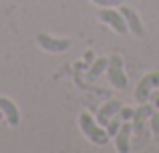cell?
Instances as JSON below:
<instances>
[{"instance_id": "15", "label": "cell", "mask_w": 159, "mask_h": 153, "mask_svg": "<svg viewBox=\"0 0 159 153\" xmlns=\"http://www.w3.org/2000/svg\"><path fill=\"white\" fill-rule=\"evenodd\" d=\"M95 4H99V6H117V4H121L123 0H93Z\"/></svg>"}, {"instance_id": "4", "label": "cell", "mask_w": 159, "mask_h": 153, "mask_svg": "<svg viewBox=\"0 0 159 153\" xmlns=\"http://www.w3.org/2000/svg\"><path fill=\"white\" fill-rule=\"evenodd\" d=\"M99 18L103 20V22H107L109 26H113L115 28V32H119V34H125L127 32V20H125V16L121 14V12H115V10H111V6H105L101 12H99Z\"/></svg>"}, {"instance_id": "16", "label": "cell", "mask_w": 159, "mask_h": 153, "mask_svg": "<svg viewBox=\"0 0 159 153\" xmlns=\"http://www.w3.org/2000/svg\"><path fill=\"white\" fill-rule=\"evenodd\" d=\"M2 117H4V113H2V111H0V121H2Z\"/></svg>"}, {"instance_id": "1", "label": "cell", "mask_w": 159, "mask_h": 153, "mask_svg": "<svg viewBox=\"0 0 159 153\" xmlns=\"http://www.w3.org/2000/svg\"><path fill=\"white\" fill-rule=\"evenodd\" d=\"M79 125H81V131L85 133V137L89 139L91 143H95V145H107L109 143L107 129H103V125H99V121L93 119L91 113H81Z\"/></svg>"}, {"instance_id": "5", "label": "cell", "mask_w": 159, "mask_h": 153, "mask_svg": "<svg viewBox=\"0 0 159 153\" xmlns=\"http://www.w3.org/2000/svg\"><path fill=\"white\" fill-rule=\"evenodd\" d=\"M36 43H39L40 48H44V51H48V52H65V51H69V47H70V40L52 38V36L44 34V32H40V34L36 36Z\"/></svg>"}, {"instance_id": "6", "label": "cell", "mask_w": 159, "mask_h": 153, "mask_svg": "<svg viewBox=\"0 0 159 153\" xmlns=\"http://www.w3.org/2000/svg\"><path fill=\"white\" fill-rule=\"evenodd\" d=\"M121 109H123V105H121V101H117V99H113V101L105 103V105L99 109V113H97V121H99V125L107 127L109 119H113Z\"/></svg>"}, {"instance_id": "12", "label": "cell", "mask_w": 159, "mask_h": 153, "mask_svg": "<svg viewBox=\"0 0 159 153\" xmlns=\"http://www.w3.org/2000/svg\"><path fill=\"white\" fill-rule=\"evenodd\" d=\"M121 123H123L121 115H119V117H115L113 121H109V123H107V133H109V137H115V135H117V131H119Z\"/></svg>"}, {"instance_id": "9", "label": "cell", "mask_w": 159, "mask_h": 153, "mask_svg": "<svg viewBox=\"0 0 159 153\" xmlns=\"http://www.w3.org/2000/svg\"><path fill=\"white\" fill-rule=\"evenodd\" d=\"M0 111L4 113V117H6V121H8L10 127H16L20 123V111H18V107H16L10 99L0 97Z\"/></svg>"}, {"instance_id": "7", "label": "cell", "mask_w": 159, "mask_h": 153, "mask_svg": "<svg viewBox=\"0 0 159 153\" xmlns=\"http://www.w3.org/2000/svg\"><path fill=\"white\" fill-rule=\"evenodd\" d=\"M133 133V123L129 121H123L115 135V143H117V151L119 153H127L129 151V137Z\"/></svg>"}, {"instance_id": "2", "label": "cell", "mask_w": 159, "mask_h": 153, "mask_svg": "<svg viewBox=\"0 0 159 153\" xmlns=\"http://www.w3.org/2000/svg\"><path fill=\"white\" fill-rule=\"evenodd\" d=\"M107 73H109V81L113 83L115 89L123 91L125 87H127V77H125V71H123V59H121L119 55H113L111 59H109Z\"/></svg>"}, {"instance_id": "11", "label": "cell", "mask_w": 159, "mask_h": 153, "mask_svg": "<svg viewBox=\"0 0 159 153\" xmlns=\"http://www.w3.org/2000/svg\"><path fill=\"white\" fill-rule=\"evenodd\" d=\"M107 65H109V59H99V61H95L93 67L87 71V79H89V81H95V79H99L103 73L107 71Z\"/></svg>"}, {"instance_id": "14", "label": "cell", "mask_w": 159, "mask_h": 153, "mask_svg": "<svg viewBox=\"0 0 159 153\" xmlns=\"http://www.w3.org/2000/svg\"><path fill=\"white\" fill-rule=\"evenodd\" d=\"M133 111H135V109H129V107L121 109V111H119L121 119H123V121H131V119H133Z\"/></svg>"}, {"instance_id": "3", "label": "cell", "mask_w": 159, "mask_h": 153, "mask_svg": "<svg viewBox=\"0 0 159 153\" xmlns=\"http://www.w3.org/2000/svg\"><path fill=\"white\" fill-rule=\"evenodd\" d=\"M159 87V73H149V75H145L143 79L139 81V85H137L135 89V101L139 103H147V99L151 97L153 89H157Z\"/></svg>"}, {"instance_id": "10", "label": "cell", "mask_w": 159, "mask_h": 153, "mask_svg": "<svg viewBox=\"0 0 159 153\" xmlns=\"http://www.w3.org/2000/svg\"><path fill=\"white\" fill-rule=\"evenodd\" d=\"M151 113H153V109H151V105H147V103H141L139 105V109H135L133 111V131H137V133H141V125H143V121L147 117H151Z\"/></svg>"}, {"instance_id": "8", "label": "cell", "mask_w": 159, "mask_h": 153, "mask_svg": "<svg viewBox=\"0 0 159 153\" xmlns=\"http://www.w3.org/2000/svg\"><path fill=\"white\" fill-rule=\"evenodd\" d=\"M121 14L125 16V20H127V26H129V30H131L133 34L145 36V28H143V24H141V18L137 16V12L133 10V8L123 6V8H121Z\"/></svg>"}, {"instance_id": "13", "label": "cell", "mask_w": 159, "mask_h": 153, "mask_svg": "<svg viewBox=\"0 0 159 153\" xmlns=\"http://www.w3.org/2000/svg\"><path fill=\"white\" fill-rule=\"evenodd\" d=\"M151 131L159 141V111L157 113H151Z\"/></svg>"}]
</instances>
